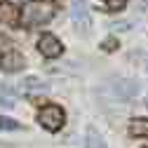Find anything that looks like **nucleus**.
Segmentation results:
<instances>
[{"instance_id":"4468645a","label":"nucleus","mask_w":148,"mask_h":148,"mask_svg":"<svg viewBox=\"0 0 148 148\" xmlns=\"http://www.w3.org/2000/svg\"><path fill=\"white\" fill-rule=\"evenodd\" d=\"M103 49H106V52H110V49H115V38H108V40L103 42Z\"/></svg>"},{"instance_id":"f03ea898","label":"nucleus","mask_w":148,"mask_h":148,"mask_svg":"<svg viewBox=\"0 0 148 148\" xmlns=\"http://www.w3.org/2000/svg\"><path fill=\"white\" fill-rule=\"evenodd\" d=\"M139 94V85L134 80H110L106 87H101V97L108 101H129Z\"/></svg>"},{"instance_id":"20e7f679","label":"nucleus","mask_w":148,"mask_h":148,"mask_svg":"<svg viewBox=\"0 0 148 148\" xmlns=\"http://www.w3.org/2000/svg\"><path fill=\"white\" fill-rule=\"evenodd\" d=\"M21 68H24V57L16 49H12V47L0 49V71L14 73V71H21Z\"/></svg>"},{"instance_id":"1a4fd4ad","label":"nucleus","mask_w":148,"mask_h":148,"mask_svg":"<svg viewBox=\"0 0 148 148\" xmlns=\"http://www.w3.org/2000/svg\"><path fill=\"white\" fill-rule=\"evenodd\" d=\"M85 146L87 148H108L106 139L97 132L94 127H87V132H85Z\"/></svg>"},{"instance_id":"f257e3e1","label":"nucleus","mask_w":148,"mask_h":148,"mask_svg":"<svg viewBox=\"0 0 148 148\" xmlns=\"http://www.w3.org/2000/svg\"><path fill=\"white\" fill-rule=\"evenodd\" d=\"M57 14V5L52 0H28L21 10V24L26 28H38L52 21V16Z\"/></svg>"},{"instance_id":"0eeeda50","label":"nucleus","mask_w":148,"mask_h":148,"mask_svg":"<svg viewBox=\"0 0 148 148\" xmlns=\"http://www.w3.org/2000/svg\"><path fill=\"white\" fill-rule=\"evenodd\" d=\"M21 19V12L16 5L12 3H0V24H7V26H16Z\"/></svg>"},{"instance_id":"ddd939ff","label":"nucleus","mask_w":148,"mask_h":148,"mask_svg":"<svg viewBox=\"0 0 148 148\" xmlns=\"http://www.w3.org/2000/svg\"><path fill=\"white\" fill-rule=\"evenodd\" d=\"M125 5H127V0H106V10H110V12H118Z\"/></svg>"},{"instance_id":"f8f14e48","label":"nucleus","mask_w":148,"mask_h":148,"mask_svg":"<svg viewBox=\"0 0 148 148\" xmlns=\"http://www.w3.org/2000/svg\"><path fill=\"white\" fill-rule=\"evenodd\" d=\"M16 129H21V122H16V120H12V118L0 115V132H16Z\"/></svg>"},{"instance_id":"7ed1b4c3","label":"nucleus","mask_w":148,"mask_h":148,"mask_svg":"<svg viewBox=\"0 0 148 148\" xmlns=\"http://www.w3.org/2000/svg\"><path fill=\"white\" fill-rule=\"evenodd\" d=\"M38 122L47 129V132H59V129L64 127V122H66V113H64L61 106L47 103V106H42V110L38 113Z\"/></svg>"},{"instance_id":"423d86ee","label":"nucleus","mask_w":148,"mask_h":148,"mask_svg":"<svg viewBox=\"0 0 148 148\" xmlns=\"http://www.w3.org/2000/svg\"><path fill=\"white\" fill-rule=\"evenodd\" d=\"M71 19L78 28L87 31L92 19H89V10H87V3L85 0H71Z\"/></svg>"},{"instance_id":"9d476101","label":"nucleus","mask_w":148,"mask_h":148,"mask_svg":"<svg viewBox=\"0 0 148 148\" xmlns=\"http://www.w3.org/2000/svg\"><path fill=\"white\" fill-rule=\"evenodd\" d=\"M129 134L136 139H148V118H136L129 122Z\"/></svg>"},{"instance_id":"39448f33","label":"nucleus","mask_w":148,"mask_h":148,"mask_svg":"<svg viewBox=\"0 0 148 148\" xmlns=\"http://www.w3.org/2000/svg\"><path fill=\"white\" fill-rule=\"evenodd\" d=\"M38 49H40L42 57H47V59H57L59 54L64 52V45L59 42L57 35H52V33H42V35H40V40H38Z\"/></svg>"},{"instance_id":"2eb2a0df","label":"nucleus","mask_w":148,"mask_h":148,"mask_svg":"<svg viewBox=\"0 0 148 148\" xmlns=\"http://www.w3.org/2000/svg\"><path fill=\"white\" fill-rule=\"evenodd\" d=\"M146 71H148V54H146Z\"/></svg>"},{"instance_id":"9b49d317","label":"nucleus","mask_w":148,"mask_h":148,"mask_svg":"<svg viewBox=\"0 0 148 148\" xmlns=\"http://www.w3.org/2000/svg\"><path fill=\"white\" fill-rule=\"evenodd\" d=\"M16 103V99H14V92H12V87H0V106H7V108H12Z\"/></svg>"},{"instance_id":"6e6552de","label":"nucleus","mask_w":148,"mask_h":148,"mask_svg":"<svg viewBox=\"0 0 148 148\" xmlns=\"http://www.w3.org/2000/svg\"><path fill=\"white\" fill-rule=\"evenodd\" d=\"M40 92H47V85L40 82L38 78H26L21 82V94H26V97H35V94H40Z\"/></svg>"}]
</instances>
